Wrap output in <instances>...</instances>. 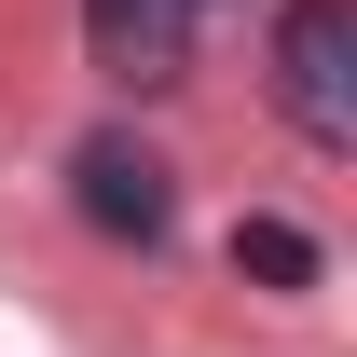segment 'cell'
<instances>
[{
	"label": "cell",
	"mask_w": 357,
	"mask_h": 357,
	"mask_svg": "<svg viewBox=\"0 0 357 357\" xmlns=\"http://www.w3.org/2000/svg\"><path fill=\"white\" fill-rule=\"evenodd\" d=\"M69 206H83L110 248H151V234L178 220V192H165V151H137V137H83L69 151Z\"/></svg>",
	"instance_id": "cell-2"
},
{
	"label": "cell",
	"mask_w": 357,
	"mask_h": 357,
	"mask_svg": "<svg viewBox=\"0 0 357 357\" xmlns=\"http://www.w3.org/2000/svg\"><path fill=\"white\" fill-rule=\"evenodd\" d=\"M83 55L110 69V83H178L192 0H83Z\"/></svg>",
	"instance_id": "cell-3"
},
{
	"label": "cell",
	"mask_w": 357,
	"mask_h": 357,
	"mask_svg": "<svg viewBox=\"0 0 357 357\" xmlns=\"http://www.w3.org/2000/svg\"><path fill=\"white\" fill-rule=\"evenodd\" d=\"M192 14H206V0H192Z\"/></svg>",
	"instance_id": "cell-5"
},
{
	"label": "cell",
	"mask_w": 357,
	"mask_h": 357,
	"mask_svg": "<svg viewBox=\"0 0 357 357\" xmlns=\"http://www.w3.org/2000/svg\"><path fill=\"white\" fill-rule=\"evenodd\" d=\"M234 275H261V289H316V234H303V220H248V234H234Z\"/></svg>",
	"instance_id": "cell-4"
},
{
	"label": "cell",
	"mask_w": 357,
	"mask_h": 357,
	"mask_svg": "<svg viewBox=\"0 0 357 357\" xmlns=\"http://www.w3.org/2000/svg\"><path fill=\"white\" fill-rule=\"evenodd\" d=\"M275 96L316 151L357 137V0H289L275 14Z\"/></svg>",
	"instance_id": "cell-1"
}]
</instances>
